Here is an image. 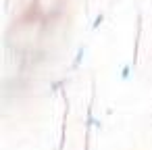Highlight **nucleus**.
<instances>
[{
  "label": "nucleus",
  "mask_w": 152,
  "mask_h": 150,
  "mask_svg": "<svg viewBox=\"0 0 152 150\" xmlns=\"http://www.w3.org/2000/svg\"><path fill=\"white\" fill-rule=\"evenodd\" d=\"M83 56H86V46H79L77 48V52H75V59H73V69H77L79 65H81V61H83Z\"/></svg>",
  "instance_id": "7ed1b4c3"
},
{
  "label": "nucleus",
  "mask_w": 152,
  "mask_h": 150,
  "mask_svg": "<svg viewBox=\"0 0 152 150\" xmlns=\"http://www.w3.org/2000/svg\"><path fill=\"white\" fill-rule=\"evenodd\" d=\"M131 71H133V65H131V63L123 65V67H121V73H119V79H121V81H129Z\"/></svg>",
  "instance_id": "f03ea898"
},
{
  "label": "nucleus",
  "mask_w": 152,
  "mask_h": 150,
  "mask_svg": "<svg viewBox=\"0 0 152 150\" xmlns=\"http://www.w3.org/2000/svg\"><path fill=\"white\" fill-rule=\"evenodd\" d=\"M63 86H65V79H58L56 83H52V86H50V92L54 94V92H58V90H61Z\"/></svg>",
  "instance_id": "39448f33"
},
{
  "label": "nucleus",
  "mask_w": 152,
  "mask_h": 150,
  "mask_svg": "<svg viewBox=\"0 0 152 150\" xmlns=\"http://www.w3.org/2000/svg\"><path fill=\"white\" fill-rule=\"evenodd\" d=\"M102 129V121L94 117V110H92V104L88 106V113H86V131H92V129Z\"/></svg>",
  "instance_id": "f257e3e1"
},
{
  "label": "nucleus",
  "mask_w": 152,
  "mask_h": 150,
  "mask_svg": "<svg viewBox=\"0 0 152 150\" xmlns=\"http://www.w3.org/2000/svg\"><path fill=\"white\" fill-rule=\"evenodd\" d=\"M102 21H104V15H102V13H98V15L94 17V21H92V31H96V29L102 25Z\"/></svg>",
  "instance_id": "20e7f679"
}]
</instances>
